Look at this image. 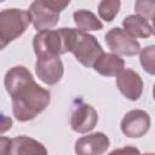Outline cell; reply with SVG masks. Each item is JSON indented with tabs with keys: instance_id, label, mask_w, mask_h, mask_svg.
I'll list each match as a JSON object with an SVG mask.
<instances>
[{
	"instance_id": "1",
	"label": "cell",
	"mask_w": 155,
	"mask_h": 155,
	"mask_svg": "<svg viewBox=\"0 0 155 155\" xmlns=\"http://www.w3.org/2000/svg\"><path fill=\"white\" fill-rule=\"evenodd\" d=\"M4 85L12 99L13 116L21 122L35 119L50 104L48 90L38 85L33 74L23 65H16L7 70Z\"/></svg>"
},
{
	"instance_id": "2",
	"label": "cell",
	"mask_w": 155,
	"mask_h": 155,
	"mask_svg": "<svg viewBox=\"0 0 155 155\" xmlns=\"http://www.w3.org/2000/svg\"><path fill=\"white\" fill-rule=\"evenodd\" d=\"M68 52H71L76 61L84 67L91 68L103 53V48L93 35L80 29L69 28Z\"/></svg>"
},
{
	"instance_id": "3",
	"label": "cell",
	"mask_w": 155,
	"mask_h": 155,
	"mask_svg": "<svg viewBox=\"0 0 155 155\" xmlns=\"http://www.w3.org/2000/svg\"><path fill=\"white\" fill-rule=\"evenodd\" d=\"M69 28L39 30L33 39V48L36 57L61 56L68 52Z\"/></svg>"
},
{
	"instance_id": "4",
	"label": "cell",
	"mask_w": 155,
	"mask_h": 155,
	"mask_svg": "<svg viewBox=\"0 0 155 155\" xmlns=\"http://www.w3.org/2000/svg\"><path fill=\"white\" fill-rule=\"evenodd\" d=\"M29 23L30 17L28 11L19 8H5L0 11V36L10 44L27 30Z\"/></svg>"
},
{
	"instance_id": "5",
	"label": "cell",
	"mask_w": 155,
	"mask_h": 155,
	"mask_svg": "<svg viewBox=\"0 0 155 155\" xmlns=\"http://www.w3.org/2000/svg\"><path fill=\"white\" fill-rule=\"evenodd\" d=\"M109 50L117 56H136L140 51V44L128 35L124 29L115 27L110 29L104 36Z\"/></svg>"
},
{
	"instance_id": "6",
	"label": "cell",
	"mask_w": 155,
	"mask_h": 155,
	"mask_svg": "<svg viewBox=\"0 0 155 155\" xmlns=\"http://www.w3.org/2000/svg\"><path fill=\"white\" fill-rule=\"evenodd\" d=\"M35 73L38 78L46 85H56L64 74V67L59 56L38 57L35 63Z\"/></svg>"
},
{
	"instance_id": "7",
	"label": "cell",
	"mask_w": 155,
	"mask_h": 155,
	"mask_svg": "<svg viewBox=\"0 0 155 155\" xmlns=\"http://www.w3.org/2000/svg\"><path fill=\"white\" fill-rule=\"evenodd\" d=\"M121 132L128 138H140L150 128V116L140 109L130 110L121 120Z\"/></svg>"
},
{
	"instance_id": "8",
	"label": "cell",
	"mask_w": 155,
	"mask_h": 155,
	"mask_svg": "<svg viewBox=\"0 0 155 155\" xmlns=\"http://www.w3.org/2000/svg\"><path fill=\"white\" fill-rule=\"evenodd\" d=\"M30 22L34 28L39 30L52 29L59 21V12L46 6L41 0H34L28 8Z\"/></svg>"
},
{
	"instance_id": "9",
	"label": "cell",
	"mask_w": 155,
	"mask_h": 155,
	"mask_svg": "<svg viewBox=\"0 0 155 155\" xmlns=\"http://www.w3.org/2000/svg\"><path fill=\"white\" fill-rule=\"evenodd\" d=\"M98 122V114L90 104L80 102L73 110L70 126L78 133H87L92 131Z\"/></svg>"
},
{
	"instance_id": "10",
	"label": "cell",
	"mask_w": 155,
	"mask_h": 155,
	"mask_svg": "<svg viewBox=\"0 0 155 155\" xmlns=\"http://www.w3.org/2000/svg\"><path fill=\"white\" fill-rule=\"evenodd\" d=\"M116 86L119 91L130 101H137L143 93V80L140 75L132 69H122L116 75Z\"/></svg>"
},
{
	"instance_id": "11",
	"label": "cell",
	"mask_w": 155,
	"mask_h": 155,
	"mask_svg": "<svg viewBox=\"0 0 155 155\" xmlns=\"http://www.w3.org/2000/svg\"><path fill=\"white\" fill-rule=\"evenodd\" d=\"M109 138L103 132H94L79 138L75 143V153L79 155H101L109 148Z\"/></svg>"
},
{
	"instance_id": "12",
	"label": "cell",
	"mask_w": 155,
	"mask_h": 155,
	"mask_svg": "<svg viewBox=\"0 0 155 155\" xmlns=\"http://www.w3.org/2000/svg\"><path fill=\"white\" fill-rule=\"evenodd\" d=\"M124 30L134 39H147L153 35V25L139 15H130L122 21Z\"/></svg>"
},
{
	"instance_id": "13",
	"label": "cell",
	"mask_w": 155,
	"mask_h": 155,
	"mask_svg": "<svg viewBox=\"0 0 155 155\" xmlns=\"http://www.w3.org/2000/svg\"><path fill=\"white\" fill-rule=\"evenodd\" d=\"M92 68L103 76H116L125 68V62L115 53L103 52L94 62Z\"/></svg>"
},
{
	"instance_id": "14",
	"label": "cell",
	"mask_w": 155,
	"mask_h": 155,
	"mask_svg": "<svg viewBox=\"0 0 155 155\" xmlns=\"http://www.w3.org/2000/svg\"><path fill=\"white\" fill-rule=\"evenodd\" d=\"M12 155L22 154H47V149L38 140L27 136H18L11 139L10 153Z\"/></svg>"
},
{
	"instance_id": "15",
	"label": "cell",
	"mask_w": 155,
	"mask_h": 155,
	"mask_svg": "<svg viewBox=\"0 0 155 155\" xmlns=\"http://www.w3.org/2000/svg\"><path fill=\"white\" fill-rule=\"evenodd\" d=\"M74 22L78 29L82 31H91V30H101L103 29L102 22L97 18V16L88 11V10H78L73 13Z\"/></svg>"
},
{
	"instance_id": "16",
	"label": "cell",
	"mask_w": 155,
	"mask_h": 155,
	"mask_svg": "<svg viewBox=\"0 0 155 155\" xmlns=\"http://www.w3.org/2000/svg\"><path fill=\"white\" fill-rule=\"evenodd\" d=\"M121 7V0H101L98 5V15L101 19L111 22L119 13Z\"/></svg>"
},
{
	"instance_id": "17",
	"label": "cell",
	"mask_w": 155,
	"mask_h": 155,
	"mask_svg": "<svg viewBox=\"0 0 155 155\" xmlns=\"http://www.w3.org/2000/svg\"><path fill=\"white\" fill-rule=\"evenodd\" d=\"M140 52V64L143 67V69L150 74L154 75L155 73V63H154V57H155V46H148L145 48H143Z\"/></svg>"
},
{
	"instance_id": "18",
	"label": "cell",
	"mask_w": 155,
	"mask_h": 155,
	"mask_svg": "<svg viewBox=\"0 0 155 155\" xmlns=\"http://www.w3.org/2000/svg\"><path fill=\"white\" fill-rule=\"evenodd\" d=\"M134 10L137 15L144 17L148 21H153L155 11V0H136Z\"/></svg>"
},
{
	"instance_id": "19",
	"label": "cell",
	"mask_w": 155,
	"mask_h": 155,
	"mask_svg": "<svg viewBox=\"0 0 155 155\" xmlns=\"http://www.w3.org/2000/svg\"><path fill=\"white\" fill-rule=\"evenodd\" d=\"M46 6H48L50 8L57 11V12H61L63 11L69 4H70V0H41Z\"/></svg>"
},
{
	"instance_id": "20",
	"label": "cell",
	"mask_w": 155,
	"mask_h": 155,
	"mask_svg": "<svg viewBox=\"0 0 155 155\" xmlns=\"http://www.w3.org/2000/svg\"><path fill=\"white\" fill-rule=\"evenodd\" d=\"M12 127V119L2 113H0V134L7 132Z\"/></svg>"
},
{
	"instance_id": "21",
	"label": "cell",
	"mask_w": 155,
	"mask_h": 155,
	"mask_svg": "<svg viewBox=\"0 0 155 155\" xmlns=\"http://www.w3.org/2000/svg\"><path fill=\"white\" fill-rule=\"evenodd\" d=\"M11 139L7 137H0V155H6L10 153Z\"/></svg>"
},
{
	"instance_id": "22",
	"label": "cell",
	"mask_w": 155,
	"mask_h": 155,
	"mask_svg": "<svg viewBox=\"0 0 155 155\" xmlns=\"http://www.w3.org/2000/svg\"><path fill=\"white\" fill-rule=\"evenodd\" d=\"M7 45H8V44H7V42H6V41H5V40H4L1 36H0V51H1V50H4V48L7 46Z\"/></svg>"
},
{
	"instance_id": "23",
	"label": "cell",
	"mask_w": 155,
	"mask_h": 155,
	"mask_svg": "<svg viewBox=\"0 0 155 155\" xmlns=\"http://www.w3.org/2000/svg\"><path fill=\"white\" fill-rule=\"evenodd\" d=\"M2 1H5V0H0V2H2Z\"/></svg>"
}]
</instances>
